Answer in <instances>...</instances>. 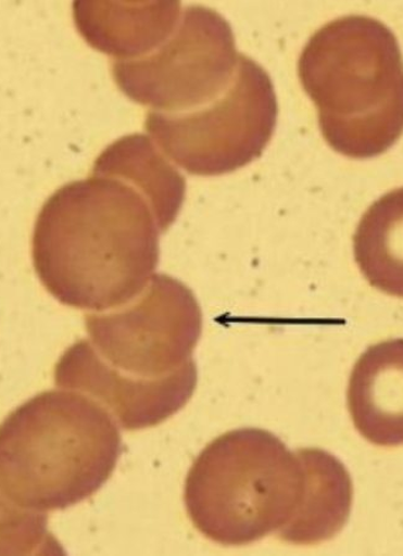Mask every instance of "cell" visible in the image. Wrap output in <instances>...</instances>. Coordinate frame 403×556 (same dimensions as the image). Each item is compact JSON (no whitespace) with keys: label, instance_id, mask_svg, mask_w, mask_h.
<instances>
[{"label":"cell","instance_id":"6da1fadb","mask_svg":"<svg viewBox=\"0 0 403 556\" xmlns=\"http://www.w3.org/2000/svg\"><path fill=\"white\" fill-rule=\"evenodd\" d=\"M161 232L137 187L92 174L43 203L34 227V268L65 306L110 311L136 299L155 275Z\"/></svg>","mask_w":403,"mask_h":556},{"label":"cell","instance_id":"7a4b0ae2","mask_svg":"<svg viewBox=\"0 0 403 556\" xmlns=\"http://www.w3.org/2000/svg\"><path fill=\"white\" fill-rule=\"evenodd\" d=\"M299 76L322 136L347 157L380 156L403 134V56L395 34L364 15L322 26L303 48Z\"/></svg>","mask_w":403,"mask_h":556},{"label":"cell","instance_id":"3957f363","mask_svg":"<svg viewBox=\"0 0 403 556\" xmlns=\"http://www.w3.org/2000/svg\"><path fill=\"white\" fill-rule=\"evenodd\" d=\"M122 453L119 426L84 393L52 390L0 425V486L22 507H73L110 480Z\"/></svg>","mask_w":403,"mask_h":556},{"label":"cell","instance_id":"277c9868","mask_svg":"<svg viewBox=\"0 0 403 556\" xmlns=\"http://www.w3.org/2000/svg\"><path fill=\"white\" fill-rule=\"evenodd\" d=\"M306 470L298 452L267 430H231L197 457L185 506L197 531L224 546L279 533L301 507Z\"/></svg>","mask_w":403,"mask_h":556},{"label":"cell","instance_id":"5b68a950","mask_svg":"<svg viewBox=\"0 0 403 556\" xmlns=\"http://www.w3.org/2000/svg\"><path fill=\"white\" fill-rule=\"evenodd\" d=\"M279 115L267 72L240 53L235 78L213 101L185 113L150 111L146 128L163 154L187 174L221 176L263 155Z\"/></svg>","mask_w":403,"mask_h":556},{"label":"cell","instance_id":"8992f818","mask_svg":"<svg viewBox=\"0 0 403 556\" xmlns=\"http://www.w3.org/2000/svg\"><path fill=\"white\" fill-rule=\"evenodd\" d=\"M240 53L229 23L213 9L185 8L176 29L158 49L114 60L116 86L133 102L161 113H185L226 91Z\"/></svg>","mask_w":403,"mask_h":556},{"label":"cell","instance_id":"52a82bcc","mask_svg":"<svg viewBox=\"0 0 403 556\" xmlns=\"http://www.w3.org/2000/svg\"><path fill=\"white\" fill-rule=\"evenodd\" d=\"M85 318L97 355L115 370L146 380L181 370L193 361L202 334L199 301L186 285L164 274L152 276L123 306Z\"/></svg>","mask_w":403,"mask_h":556},{"label":"cell","instance_id":"ba28073f","mask_svg":"<svg viewBox=\"0 0 403 556\" xmlns=\"http://www.w3.org/2000/svg\"><path fill=\"white\" fill-rule=\"evenodd\" d=\"M199 381L194 361L164 379L146 380L115 370L97 355L88 339L78 340L60 357L55 383L86 394L109 410L124 430L159 426L191 400Z\"/></svg>","mask_w":403,"mask_h":556},{"label":"cell","instance_id":"9c48e42d","mask_svg":"<svg viewBox=\"0 0 403 556\" xmlns=\"http://www.w3.org/2000/svg\"><path fill=\"white\" fill-rule=\"evenodd\" d=\"M348 408L367 442L403 445V339L370 346L354 365Z\"/></svg>","mask_w":403,"mask_h":556},{"label":"cell","instance_id":"30bf717a","mask_svg":"<svg viewBox=\"0 0 403 556\" xmlns=\"http://www.w3.org/2000/svg\"><path fill=\"white\" fill-rule=\"evenodd\" d=\"M181 9L178 2H76L74 17L93 49L114 60H133L148 55L174 33Z\"/></svg>","mask_w":403,"mask_h":556},{"label":"cell","instance_id":"8fae6325","mask_svg":"<svg viewBox=\"0 0 403 556\" xmlns=\"http://www.w3.org/2000/svg\"><path fill=\"white\" fill-rule=\"evenodd\" d=\"M306 470V490L292 521L277 536L294 545H315L335 538L348 522L353 482L342 462L320 450L298 451Z\"/></svg>","mask_w":403,"mask_h":556},{"label":"cell","instance_id":"7c38bea8","mask_svg":"<svg viewBox=\"0 0 403 556\" xmlns=\"http://www.w3.org/2000/svg\"><path fill=\"white\" fill-rule=\"evenodd\" d=\"M92 174L119 177L137 187L154 208L161 231H166L180 214L186 195L185 177L142 134H133L111 143L97 157Z\"/></svg>","mask_w":403,"mask_h":556},{"label":"cell","instance_id":"4fadbf2b","mask_svg":"<svg viewBox=\"0 0 403 556\" xmlns=\"http://www.w3.org/2000/svg\"><path fill=\"white\" fill-rule=\"evenodd\" d=\"M354 256L376 290L403 299V187L382 195L363 215Z\"/></svg>","mask_w":403,"mask_h":556},{"label":"cell","instance_id":"5bb4252c","mask_svg":"<svg viewBox=\"0 0 403 556\" xmlns=\"http://www.w3.org/2000/svg\"><path fill=\"white\" fill-rule=\"evenodd\" d=\"M58 552L49 532L48 516L17 505L0 486V555H37Z\"/></svg>","mask_w":403,"mask_h":556}]
</instances>
